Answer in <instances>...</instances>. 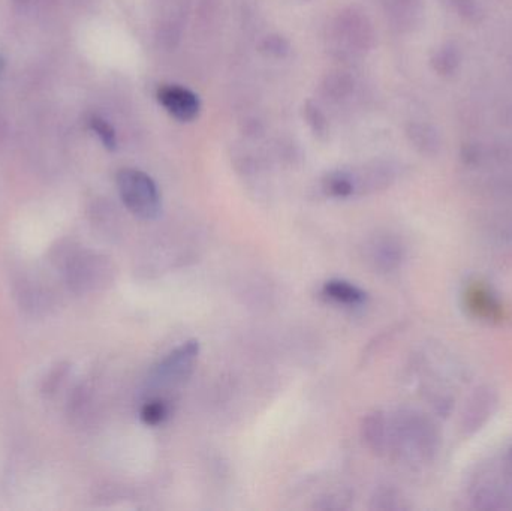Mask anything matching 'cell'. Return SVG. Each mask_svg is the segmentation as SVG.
I'll return each instance as SVG.
<instances>
[{"mask_svg":"<svg viewBox=\"0 0 512 511\" xmlns=\"http://www.w3.org/2000/svg\"><path fill=\"white\" fill-rule=\"evenodd\" d=\"M469 495L477 509L512 510V486L501 462L490 461L477 468L469 483Z\"/></svg>","mask_w":512,"mask_h":511,"instance_id":"obj_5","label":"cell"},{"mask_svg":"<svg viewBox=\"0 0 512 511\" xmlns=\"http://www.w3.org/2000/svg\"><path fill=\"white\" fill-rule=\"evenodd\" d=\"M430 63H432L436 74L450 77V75L456 74L460 63H462V50L454 42H447L433 53Z\"/></svg>","mask_w":512,"mask_h":511,"instance_id":"obj_18","label":"cell"},{"mask_svg":"<svg viewBox=\"0 0 512 511\" xmlns=\"http://www.w3.org/2000/svg\"><path fill=\"white\" fill-rule=\"evenodd\" d=\"M161 107L179 122H192L200 116L201 101L188 87L180 84H161L156 90Z\"/></svg>","mask_w":512,"mask_h":511,"instance_id":"obj_10","label":"cell"},{"mask_svg":"<svg viewBox=\"0 0 512 511\" xmlns=\"http://www.w3.org/2000/svg\"><path fill=\"white\" fill-rule=\"evenodd\" d=\"M322 294L325 299L331 300L337 305L348 306V308L363 306L367 300L366 291L351 282L343 281V279H331V281L325 282Z\"/></svg>","mask_w":512,"mask_h":511,"instance_id":"obj_14","label":"cell"},{"mask_svg":"<svg viewBox=\"0 0 512 511\" xmlns=\"http://www.w3.org/2000/svg\"><path fill=\"white\" fill-rule=\"evenodd\" d=\"M469 309L474 312L477 317L484 320L495 321L504 317V308L498 302L492 291L487 290L483 285H474L469 288L468 296Z\"/></svg>","mask_w":512,"mask_h":511,"instance_id":"obj_15","label":"cell"},{"mask_svg":"<svg viewBox=\"0 0 512 511\" xmlns=\"http://www.w3.org/2000/svg\"><path fill=\"white\" fill-rule=\"evenodd\" d=\"M90 129L98 135L99 140L104 144L105 149L116 150L117 149V135L114 131L113 126L102 119L101 116H92L89 120Z\"/></svg>","mask_w":512,"mask_h":511,"instance_id":"obj_22","label":"cell"},{"mask_svg":"<svg viewBox=\"0 0 512 511\" xmlns=\"http://www.w3.org/2000/svg\"><path fill=\"white\" fill-rule=\"evenodd\" d=\"M2 65H3V62H2V59H0V71H2Z\"/></svg>","mask_w":512,"mask_h":511,"instance_id":"obj_25","label":"cell"},{"mask_svg":"<svg viewBox=\"0 0 512 511\" xmlns=\"http://www.w3.org/2000/svg\"><path fill=\"white\" fill-rule=\"evenodd\" d=\"M322 191L331 198L355 197L351 170H334L322 179Z\"/></svg>","mask_w":512,"mask_h":511,"instance_id":"obj_19","label":"cell"},{"mask_svg":"<svg viewBox=\"0 0 512 511\" xmlns=\"http://www.w3.org/2000/svg\"><path fill=\"white\" fill-rule=\"evenodd\" d=\"M462 177L478 197L512 192V140H475L462 153Z\"/></svg>","mask_w":512,"mask_h":511,"instance_id":"obj_2","label":"cell"},{"mask_svg":"<svg viewBox=\"0 0 512 511\" xmlns=\"http://www.w3.org/2000/svg\"><path fill=\"white\" fill-rule=\"evenodd\" d=\"M303 116L316 137L321 138V140L328 137L330 125H328V119L318 105L313 104V102H307L303 108Z\"/></svg>","mask_w":512,"mask_h":511,"instance_id":"obj_21","label":"cell"},{"mask_svg":"<svg viewBox=\"0 0 512 511\" xmlns=\"http://www.w3.org/2000/svg\"><path fill=\"white\" fill-rule=\"evenodd\" d=\"M406 135L412 146L423 155H436L441 149V135L438 129L426 122H412L406 128Z\"/></svg>","mask_w":512,"mask_h":511,"instance_id":"obj_16","label":"cell"},{"mask_svg":"<svg viewBox=\"0 0 512 511\" xmlns=\"http://www.w3.org/2000/svg\"><path fill=\"white\" fill-rule=\"evenodd\" d=\"M498 398L490 387H480L469 398L463 413L462 428L466 434H474L492 417Z\"/></svg>","mask_w":512,"mask_h":511,"instance_id":"obj_11","label":"cell"},{"mask_svg":"<svg viewBox=\"0 0 512 511\" xmlns=\"http://www.w3.org/2000/svg\"><path fill=\"white\" fill-rule=\"evenodd\" d=\"M117 189L126 209L141 221H155L162 210L161 192L155 180L137 168L117 173Z\"/></svg>","mask_w":512,"mask_h":511,"instance_id":"obj_4","label":"cell"},{"mask_svg":"<svg viewBox=\"0 0 512 511\" xmlns=\"http://www.w3.org/2000/svg\"><path fill=\"white\" fill-rule=\"evenodd\" d=\"M75 284L84 290H95L104 287L113 278V267L102 257H84L78 261L72 272Z\"/></svg>","mask_w":512,"mask_h":511,"instance_id":"obj_12","label":"cell"},{"mask_svg":"<svg viewBox=\"0 0 512 511\" xmlns=\"http://www.w3.org/2000/svg\"><path fill=\"white\" fill-rule=\"evenodd\" d=\"M355 80L349 72L334 71L322 81V95L333 102H343L354 93Z\"/></svg>","mask_w":512,"mask_h":511,"instance_id":"obj_17","label":"cell"},{"mask_svg":"<svg viewBox=\"0 0 512 511\" xmlns=\"http://www.w3.org/2000/svg\"><path fill=\"white\" fill-rule=\"evenodd\" d=\"M170 416V407L161 398H153L147 401L141 408L140 417L144 425L159 426Z\"/></svg>","mask_w":512,"mask_h":511,"instance_id":"obj_20","label":"cell"},{"mask_svg":"<svg viewBox=\"0 0 512 511\" xmlns=\"http://www.w3.org/2000/svg\"><path fill=\"white\" fill-rule=\"evenodd\" d=\"M200 342L189 339L168 353L150 374V386L156 390L176 389L194 374L200 357Z\"/></svg>","mask_w":512,"mask_h":511,"instance_id":"obj_6","label":"cell"},{"mask_svg":"<svg viewBox=\"0 0 512 511\" xmlns=\"http://www.w3.org/2000/svg\"><path fill=\"white\" fill-rule=\"evenodd\" d=\"M385 14L394 29L411 32L423 17V0H384Z\"/></svg>","mask_w":512,"mask_h":511,"instance_id":"obj_13","label":"cell"},{"mask_svg":"<svg viewBox=\"0 0 512 511\" xmlns=\"http://www.w3.org/2000/svg\"><path fill=\"white\" fill-rule=\"evenodd\" d=\"M478 227L490 240L512 242V192L484 200L478 212Z\"/></svg>","mask_w":512,"mask_h":511,"instance_id":"obj_7","label":"cell"},{"mask_svg":"<svg viewBox=\"0 0 512 511\" xmlns=\"http://www.w3.org/2000/svg\"><path fill=\"white\" fill-rule=\"evenodd\" d=\"M328 51L343 62L361 59L375 44V29L358 6L342 9L328 26Z\"/></svg>","mask_w":512,"mask_h":511,"instance_id":"obj_3","label":"cell"},{"mask_svg":"<svg viewBox=\"0 0 512 511\" xmlns=\"http://www.w3.org/2000/svg\"><path fill=\"white\" fill-rule=\"evenodd\" d=\"M261 51L271 59H285L291 51L288 39L280 35H268L261 42Z\"/></svg>","mask_w":512,"mask_h":511,"instance_id":"obj_23","label":"cell"},{"mask_svg":"<svg viewBox=\"0 0 512 511\" xmlns=\"http://www.w3.org/2000/svg\"><path fill=\"white\" fill-rule=\"evenodd\" d=\"M375 509L379 510H397L403 509L402 504H400L399 497H397L394 492L385 491L382 494L376 495L375 500Z\"/></svg>","mask_w":512,"mask_h":511,"instance_id":"obj_24","label":"cell"},{"mask_svg":"<svg viewBox=\"0 0 512 511\" xmlns=\"http://www.w3.org/2000/svg\"><path fill=\"white\" fill-rule=\"evenodd\" d=\"M361 438L376 455L409 467L430 464L441 440L432 419L409 408L367 414L361 423Z\"/></svg>","mask_w":512,"mask_h":511,"instance_id":"obj_1","label":"cell"},{"mask_svg":"<svg viewBox=\"0 0 512 511\" xmlns=\"http://www.w3.org/2000/svg\"><path fill=\"white\" fill-rule=\"evenodd\" d=\"M364 260L379 273H391L402 266L405 246L402 240L391 233H379L370 237L363 248Z\"/></svg>","mask_w":512,"mask_h":511,"instance_id":"obj_8","label":"cell"},{"mask_svg":"<svg viewBox=\"0 0 512 511\" xmlns=\"http://www.w3.org/2000/svg\"><path fill=\"white\" fill-rule=\"evenodd\" d=\"M351 173L355 195H370L390 188L399 177L400 167L396 162L379 159L363 167L354 168Z\"/></svg>","mask_w":512,"mask_h":511,"instance_id":"obj_9","label":"cell"}]
</instances>
